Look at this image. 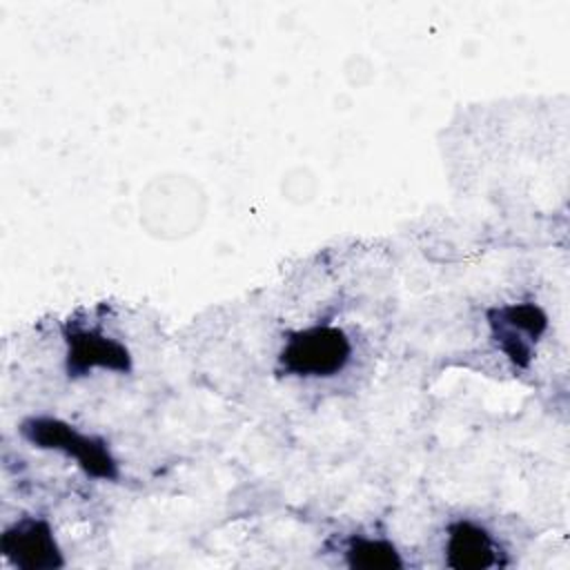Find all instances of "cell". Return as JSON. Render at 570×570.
Wrapping results in <instances>:
<instances>
[{
  "label": "cell",
  "instance_id": "obj_6",
  "mask_svg": "<svg viewBox=\"0 0 570 570\" xmlns=\"http://www.w3.org/2000/svg\"><path fill=\"white\" fill-rule=\"evenodd\" d=\"M445 566L456 570H483L501 566V546L492 532L472 521L454 519L445 528Z\"/></svg>",
  "mask_w": 570,
  "mask_h": 570
},
{
  "label": "cell",
  "instance_id": "obj_7",
  "mask_svg": "<svg viewBox=\"0 0 570 570\" xmlns=\"http://www.w3.org/2000/svg\"><path fill=\"white\" fill-rule=\"evenodd\" d=\"M343 554L345 566L361 570H392L405 566L399 548L385 537L352 534L343 548Z\"/></svg>",
  "mask_w": 570,
  "mask_h": 570
},
{
  "label": "cell",
  "instance_id": "obj_2",
  "mask_svg": "<svg viewBox=\"0 0 570 570\" xmlns=\"http://www.w3.org/2000/svg\"><path fill=\"white\" fill-rule=\"evenodd\" d=\"M20 436L29 441L33 448L53 450L76 461V465L98 481H118L120 479V463L111 454V448L105 439L96 434H85L76 425L49 416L36 414L27 416L20 428Z\"/></svg>",
  "mask_w": 570,
  "mask_h": 570
},
{
  "label": "cell",
  "instance_id": "obj_3",
  "mask_svg": "<svg viewBox=\"0 0 570 570\" xmlns=\"http://www.w3.org/2000/svg\"><path fill=\"white\" fill-rule=\"evenodd\" d=\"M485 321L497 350L519 370L530 367L537 343L550 327L546 309L532 301L494 305L485 312Z\"/></svg>",
  "mask_w": 570,
  "mask_h": 570
},
{
  "label": "cell",
  "instance_id": "obj_4",
  "mask_svg": "<svg viewBox=\"0 0 570 570\" xmlns=\"http://www.w3.org/2000/svg\"><path fill=\"white\" fill-rule=\"evenodd\" d=\"M65 338V370L71 381L89 376L94 370L129 374L134 370V356L129 347L102 332L100 327L69 321L62 327Z\"/></svg>",
  "mask_w": 570,
  "mask_h": 570
},
{
  "label": "cell",
  "instance_id": "obj_5",
  "mask_svg": "<svg viewBox=\"0 0 570 570\" xmlns=\"http://www.w3.org/2000/svg\"><path fill=\"white\" fill-rule=\"evenodd\" d=\"M2 557L18 570L65 568V554L47 517H20L0 534Z\"/></svg>",
  "mask_w": 570,
  "mask_h": 570
},
{
  "label": "cell",
  "instance_id": "obj_1",
  "mask_svg": "<svg viewBox=\"0 0 570 570\" xmlns=\"http://www.w3.org/2000/svg\"><path fill=\"white\" fill-rule=\"evenodd\" d=\"M352 354L354 345L343 327L316 323L285 336L276 356V372L296 379H332L350 365Z\"/></svg>",
  "mask_w": 570,
  "mask_h": 570
}]
</instances>
